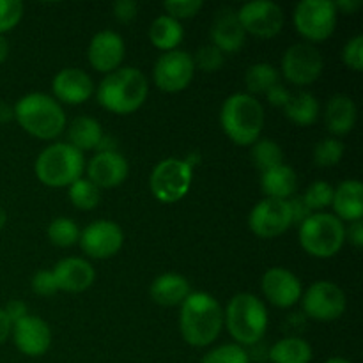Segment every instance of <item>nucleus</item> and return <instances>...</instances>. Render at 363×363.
<instances>
[{
	"label": "nucleus",
	"mask_w": 363,
	"mask_h": 363,
	"mask_svg": "<svg viewBox=\"0 0 363 363\" xmlns=\"http://www.w3.org/2000/svg\"><path fill=\"white\" fill-rule=\"evenodd\" d=\"M124 53H126L124 39L113 30H101L94 34L87 50L89 64L96 71L105 74L119 69L124 60Z\"/></svg>",
	"instance_id": "f3484780"
},
{
	"label": "nucleus",
	"mask_w": 363,
	"mask_h": 363,
	"mask_svg": "<svg viewBox=\"0 0 363 363\" xmlns=\"http://www.w3.org/2000/svg\"><path fill=\"white\" fill-rule=\"evenodd\" d=\"M344 156V144L335 137L318 142L314 147V163L318 167H335Z\"/></svg>",
	"instance_id": "e433bc0d"
},
{
	"label": "nucleus",
	"mask_w": 363,
	"mask_h": 363,
	"mask_svg": "<svg viewBox=\"0 0 363 363\" xmlns=\"http://www.w3.org/2000/svg\"><path fill=\"white\" fill-rule=\"evenodd\" d=\"M14 344L27 357H43L52 346V330L38 315H25L13 325Z\"/></svg>",
	"instance_id": "a211bd4d"
},
{
	"label": "nucleus",
	"mask_w": 363,
	"mask_h": 363,
	"mask_svg": "<svg viewBox=\"0 0 363 363\" xmlns=\"http://www.w3.org/2000/svg\"><path fill=\"white\" fill-rule=\"evenodd\" d=\"M14 119L28 135L41 140L57 138L66 128L62 105L45 92H30L16 101Z\"/></svg>",
	"instance_id": "7ed1b4c3"
},
{
	"label": "nucleus",
	"mask_w": 363,
	"mask_h": 363,
	"mask_svg": "<svg viewBox=\"0 0 363 363\" xmlns=\"http://www.w3.org/2000/svg\"><path fill=\"white\" fill-rule=\"evenodd\" d=\"M11 332H13V323L9 321V318L6 315L4 308H0V344H4L9 339Z\"/></svg>",
	"instance_id": "09e8293b"
},
{
	"label": "nucleus",
	"mask_w": 363,
	"mask_h": 363,
	"mask_svg": "<svg viewBox=\"0 0 363 363\" xmlns=\"http://www.w3.org/2000/svg\"><path fill=\"white\" fill-rule=\"evenodd\" d=\"M333 211L342 222L353 223L363 218V184L358 179H346L333 188Z\"/></svg>",
	"instance_id": "5701e85b"
},
{
	"label": "nucleus",
	"mask_w": 363,
	"mask_h": 363,
	"mask_svg": "<svg viewBox=\"0 0 363 363\" xmlns=\"http://www.w3.org/2000/svg\"><path fill=\"white\" fill-rule=\"evenodd\" d=\"M23 18V4L20 0H0V35L13 30Z\"/></svg>",
	"instance_id": "58836bf2"
},
{
	"label": "nucleus",
	"mask_w": 363,
	"mask_h": 363,
	"mask_svg": "<svg viewBox=\"0 0 363 363\" xmlns=\"http://www.w3.org/2000/svg\"><path fill=\"white\" fill-rule=\"evenodd\" d=\"M209 35H211V45L216 46L222 53L238 52L243 48L245 39H247V32L241 27L238 11L233 7H222L216 11Z\"/></svg>",
	"instance_id": "412c9836"
},
{
	"label": "nucleus",
	"mask_w": 363,
	"mask_h": 363,
	"mask_svg": "<svg viewBox=\"0 0 363 363\" xmlns=\"http://www.w3.org/2000/svg\"><path fill=\"white\" fill-rule=\"evenodd\" d=\"M147 78L138 67L131 66H121L108 73L96 89L99 105L119 116L137 112L147 99Z\"/></svg>",
	"instance_id": "f03ea898"
},
{
	"label": "nucleus",
	"mask_w": 363,
	"mask_h": 363,
	"mask_svg": "<svg viewBox=\"0 0 363 363\" xmlns=\"http://www.w3.org/2000/svg\"><path fill=\"white\" fill-rule=\"evenodd\" d=\"M202 6H204L202 0H167L163 2V9L169 13L170 18L177 21L197 16Z\"/></svg>",
	"instance_id": "ea45409f"
},
{
	"label": "nucleus",
	"mask_w": 363,
	"mask_h": 363,
	"mask_svg": "<svg viewBox=\"0 0 363 363\" xmlns=\"http://www.w3.org/2000/svg\"><path fill=\"white\" fill-rule=\"evenodd\" d=\"M103 128L94 117L80 116L69 124L67 128V138L73 147H77L78 151H92V149L98 147L99 140L103 137Z\"/></svg>",
	"instance_id": "cd10ccee"
},
{
	"label": "nucleus",
	"mask_w": 363,
	"mask_h": 363,
	"mask_svg": "<svg viewBox=\"0 0 363 363\" xmlns=\"http://www.w3.org/2000/svg\"><path fill=\"white\" fill-rule=\"evenodd\" d=\"M194 59V66L199 67V69L206 71V73H215L220 67L223 66L225 59H223V53L220 52L216 46L213 45H204L197 50Z\"/></svg>",
	"instance_id": "4c0bfd02"
},
{
	"label": "nucleus",
	"mask_w": 363,
	"mask_h": 363,
	"mask_svg": "<svg viewBox=\"0 0 363 363\" xmlns=\"http://www.w3.org/2000/svg\"><path fill=\"white\" fill-rule=\"evenodd\" d=\"M238 18L245 32L255 38L272 39L284 27V11L272 0H254L238 9Z\"/></svg>",
	"instance_id": "f8f14e48"
},
{
	"label": "nucleus",
	"mask_w": 363,
	"mask_h": 363,
	"mask_svg": "<svg viewBox=\"0 0 363 363\" xmlns=\"http://www.w3.org/2000/svg\"><path fill=\"white\" fill-rule=\"evenodd\" d=\"M190 293V282L183 275H177V273H163L158 279L152 280L151 289H149L152 301L163 305V307L181 305Z\"/></svg>",
	"instance_id": "393cba45"
},
{
	"label": "nucleus",
	"mask_w": 363,
	"mask_h": 363,
	"mask_svg": "<svg viewBox=\"0 0 363 363\" xmlns=\"http://www.w3.org/2000/svg\"><path fill=\"white\" fill-rule=\"evenodd\" d=\"M98 152H113L117 151V140L112 137V135H103L101 140H99L98 147H96Z\"/></svg>",
	"instance_id": "3c124183"
},
{
	"label": "nucleus",
	"mask_w": 363,
	"mask_h": 363,
	"mask_svg": "<svg viewBox=\"0 0 363 363\" xmlns=\"http://www.w3.org/2000/svg\"><path fill=\"white\" fill-rule=\"evenodd\" d=\"M27 311V303H23L21 300H11L9 303L4 307V312H6V315L9 318V321L13 323V325L20 321V319H23L25 315H28Z\"/></svg>",
	"instance_id": "49530a36"
},
{
	"label": "nucleus",
	"mask_w": 363,
	"mask_h": 363,
	"mask_svg": "<svg viewBox=\"0 0 363 363\" xmlns=\"http://www.w3.org/2000/svg\"><path fill=\"white\" fill-rule=\"evenodd\" d=\"M300 245L308 255L330 259L339 254L346 241V227L332 213H312L300 223Z\"/></svg>",
	"instance_id": "0eeeda50"
},
{
	"label": "nucleus",
	"mask_w": 363,
	"mask_h": 363,
	"mask_svg": "<svg viewBox=\"0 0 363 363\" xmlns=\"http://www.w3.org/2000/svg\"><path fill=\"white\" fill-rule=\"evenodd\" d=\"M85 170H87V179L101 190V188L121 186L130 174V165L119 151L96 152Z\"/></svg>",
	"instance_id": "aec40b11"
},
{
	"label": "nucleus",
	"mask_w": 363,
	"mask_h": 363,
	"mask_svg": "<svg viewBox=\"0 0 363 363\" xmlns=\"http://www.w3.org/2000/svg\"><path fill=\"white\" fill-rule=\"evenodd\" d=\"M223 328V311L218 301L208 293L188 294L181 303L179 330L186 344L206 347L215 342Z\"/></svg>",
	"instance_id": "f257e3e1"
},
{
	"label": "nucleus",
	"mask_w": 363,
	"mask_h": 363,
	"mask_svg": "<svg viewBox=\"0 0 363 363\" xmlns=\"http://www.w3.org/2000/svg\"><path fill=\"white\" fill-rule=\"evenodd\" d=\"M52 91L57 101L82 105L94 94V82L80 67H64L53 77Z\"/></svg>",
	"instance_id": "6ab92c4d"
},
{
	"label": "nucleus",
	"mask_w": 363,
	"mask_h": 363,
	"mask_svg": "<svg viewBox=\"0 0 363 363\" xmlns=\"http://www.w3.org/2000/svg\"><path fill=\"white\" fill-rule=\"evenodd\" d=\"M34 170L45 186L69 188L84 174V152L67 142H55L39 152Z\"/></svg>",
	"instance_id": "423d86ee"
},
{
	"label": "nucleus",
	"mask_w": 363,
	"mask_h": 363,
	"mask_svg": "<svg viewBox=\"0 0 363 363\" xmlns=\"http://www.w3.org/2000/svg\"><path fill=\"white\" fill-rule=\"evenodd\" d=\"M14 119V108L6 101H0V123H9Z\"/></svg>",
	"instance_id": "603ef678"
},
{
	"label": "nucleus",
	"mask_w": 363,
	"mask_h": 363,
	"mask_svg": "<svg viewBox=\"0 0 363 363\" xmlns=\"http://www.w3.org/2000/svg\"><path fill=\"white\" fill-rule=\"evenodd\" d=\"M46 234H48V240L52 245L60 248H69L80 240V227L77 225L74 220L60 216L50 223Z\"/></svg>",
	"instance_id": "72a5a7b5"
},
{
	"label": "nucleus",
	"mask_w": 363,
	"mask_h": 363,
	"mask_svg": "<svg viewBox=\"0 0 363 363\" xmlns=\"http://www.w3.org/2000/svg\"><path fill=\"white\" fill-rule=\"evenodd\" d=\"M303 202L312 213H321L328 206H332L333 201V186L328 181H314L301 195Z\"/></svg>",
	"instance_id": "f704fd0d"
},
{
	"label": "nucleus",
	"mask_w": 363,
	"mask_h": 363,
	"mask_svg": "<svg viewBox=\"0 0 363 363\" xmlns=\"http://www.w3.org/2000/svg\"><path fill=\"white\" fill-rule=\"evenodd\" d=\"M280 73L273 64L257 62L250 66L245 73V85L248 89V94H266L273 85L280 84Z\"/></svg>",
	"instance_id": "7c9ffc66"
},
{
	"label": "nucleus",
	"mask_w": 363,
	"mask_h": 363,
	"mask_svg": "<svg viewBox=\"0 0 363 363\" xmlns=\"http://www.w3.org/2000/svg\"><path fill=\"white\" fill-rule=\"evenodd\" d=\"M220 124L236 145H254L264 128V108L248 92H236L223 101Z\"/></svg>",
	"instance_id": "20e7f679"
},
{
	"label": "nucleus",
	"mask_w": 363,
	"mask_h": 363,
	"mask_svg": "<svg viewBox=\"0 0 363 363\" xmlns=\"http://www.w3.org/2000/svg\"><path fill=\"white\" fill-rule=\"evenodd\" d=\"M337 11H342L346 14H353L354 11H358L362 7V0H337L333 2Z\"/></svg>",
	"instance_id": "8fccbe9b"
},
{
	"label": "nucleus",
	"mask_w": 363,
	"mask_h": 363,
	"mask_svg": "<svg viewBox=\"0 0 363 363\" xmlns=\"http://www.w3.org/2000/svg\"><path fill=\"white\" fill-rule=\"evenodd\" d=\"M69 201L77 209L91 211V209L98 208L99 201H101V190L87 177H80L69 186Z\"/></svg>",
	"instance_id": "2f4dec72"
},
{
	"label": "nucleus",
	"mask_w": 363,
	"mask_h": 363,
	"mask_svg": "<svg viewBox=\"0 0 363 363\" xmlns=\"http://www.w3.org/2000/svg\"><path fill=\"white\" fill-rule=\"evenodd\" d=\"M357 123V105L346 94H335L330 98L325 110V124L335 137L347 135Z\"/></svg>",
	"instance_id": "b1692460"
},
{
	"label": "nucleus",
	"mask_w": 363,
	"mask_h": 363,
	"mask_svg": "<svg viewBox=\"0 0 363 363\" xmlns=\"http://www.w3.org/2000/svg\"><path fill=\"white\" fill-rule=\"evenodd\" d=\"M325 363H351L350 360H346V358H339V357H335V358H330V360H326Z\"/></svg>",
	"instance_id": "6e6d98bb"
},
{
	"label": "nucleus",
	"mask_w": 363,
	"mask_h": 363,
	"mask_svg": "<svg viewBox=\"0 0 363 363\" xmlns=\"http://www.w3.org/2000/svg\"><path fill=\"white\" fill-rule=\"evenodd\" d=\"M223 325L240 346H254L262 340L268 330V311L261 298L240 293L230 298L223 311Z\"/></svg>",
	"instance_id": "39448f33"
},
{
	"label": "nucleus",
	"mask_w": 363,
	"mask_h": 363,
	"mask_svg": "<svg viewBox=\"0 0 363 363\" xmlns=\"http://www.w3.org/2000/svg\"><path fill=\"white\" fill-rule=\"evenodd\" d=\"M293 225L287 201L279 199H262L254 206L248 216V227L259 238H277Z\"/></svg>",
	"instance_id": "2eb2a0df"
},
{
	"label": "nucleus",
	"mask_w": 363,
	"mask_h": 363,
	"mask_svg": "<svg viewBox=\"0 0 363 363\" xmlns=\"http://www.w3.org/2000/svg\"><path fill=\"white\" fill-rule=\"evenodd\" d=\"M82 250L92 259L113 257L123 248V229L112 220H96L80 233Z\"/></svg>",
	"instance_id": "4468645a"
},
{
	"label": "nucleus",
	"mask_w": 363,
	"mask_h": 363,
	"mask_svg": "<svg viewBox=\"0 0 363 363\" xmlns=\"http://www.w3.org/2000/svg\"><path fill=\"white\" fill-rule=\"evenodd\" d=\"M342 60L350 69L362 71L363 69V35H354L344 45Z\"/></svg>",
	"instance_id": "a19ab883"
},
{
	"label": "nucleus",
	"mask_w": 363,
	"mask_h": 363,
	"mask_svg": "<svg viewBox=\"0 0 363 363\" xmlns=\"http://www.w3.org/2000/svg\"><path fill=\"white\" fill-rule=\"evenodd\" d=\"M301 305L308 318L315 321H335L346 311V294L330 280H319L301 294Z\"/></svg>",
	"instance_id": "9b49d317"
},
{
	"label": "nucleus",
	"mask_w": 363,
	"mask_h": 363,
	"mask_svg": "<svg viewBox=\"0 0 363 363\" xmlns=\"http://www.w3.org/2000/svg\"><path fill=\"white\" fill-rule=\"evenodd\" d=\"M59 291L66 293H82L89 289L96 280V272L89 261L82 257H66L52 269Z\"/></svg>",
	"instance_id": "4be33fe9"
},
{
	"label": "nucleus",
	"mask_w": 363,
	"mask_h": 363,
	"mask_svg": "<svg viewBox=\"0 0 363 363\" xmlns=\"http://www.w3.org/2000/svg\"><path fill=\"white\" fill-rule=\"evenodd\" d=\"M194 181V167L186 160L167 158L152 169L149 188L163 204H174L190 191Z\"/></svg>",
	"instance_id": "6e6552de"
},
{
	"label": "nucleus",
	"mask_w": 363,
	"mask_h": 363,
	"mask_svg": "<svg viewBox=\"0 0 363 363\" xmlns=\"http://www.w3.org/2000/svg\"><path fill=\"white\" fill-rule=\"evenodd\" d=\"M266 98H268L269 105L284 108V106L287 105V101H289L291 92L287 91L282 84H277V85H273L268 92H266Z\"/></svg>",
	"instance_id": "a18cd8bd"
},
{
	"label": "nucleus",
	"mask_w": 363,
	"mask_h": 363,
	"mask_svg": "<svg viewBox=\"0 0 363 363\" xmlns=\"http://www.w3.org/2000/svg\"><path fill=\"white\" fill-rule=\"evenodd\" d=\"M298 188V176L293 167L277 165L261 174V190L266 199L289 201Z\"/></svg>",
	"instance_id": "a878e982"
},
{
	"label": "nucleus",
	"mask_w": 363,
	"mask_h": 363,
	"mask_svg": "<svg viewBox=\"0 0 363 363\" xmlns=\"http://www.w3.org/2000/svg\"><path fill=\"white\" fill-rule=\"evenodd\" d=\"M195 74L194 59L184 50L167 52L156 60L152 78L160 91L179 92L191 84Z\"/></svg>",
	"instance_id": "ddd939ff"
},
{
	"label": "nucleus",
	"mask_w": 363,
	"mask_h": 363,
	"mask_svg": "<svg viewBox=\"0 0 363 363\" xmlns=\"http://www.w3.org/2000/svg\"><path fill=\"white\" fill-rule=\"evenodd\" d=\"M261 289L264 293L266 300L279 308H289L301 300V282L293 272L287 268H269L262 275Z\"/></svg>",
	"instance_id": "dca6fc26"
},
{
	"label": "nucleus",
	"mask_w": 363,
	"mask_h": 363,
	"mask_svg": "<svg viewBox=\"0 0 363 363\" xmlns=\"http://www.w3.org/2000/svg\"><path fill=\"white\" fill-rule=\"evenodd\" d=\"M201 363H250V357L240 344H222V346L208 351L202 357Z\"/></svg>",
	"instance_id": "c9c22d12"
},
{
	"label": "nucleus",
	"mask_w": 363,
	"mask_h": 363,
	"mask_svg": "<svg viewBox=\"0 0 363 363\" xmlns=\"http://www.w3.org/2000/svg\"><path fill=\"white\" fill-rule=\"evenodd\" d=\"M6 220H7L6 211H4V208H2V206H0V230H2L4 225H6Z\"/></svg>",
	"instance_id": "5fc2aeb1"
},
{
	"label": "nucleus",
	"mask_w": 363,
	"mask_h": 363,
	"mask_svg": "<svg viewBox=\"0 0 363 363\" xmlns=\"http://www.w3.org/2000/svg\"><path fill=\"white\" fill-rule=\"evenodd\" d=\"M287 204H289L291 220H293V223H298V225H300L301 222H305V220L312 215V211L307 208L303 199L298 197V195H293V197L287 201Z\"/></svg>",
	"instance_id": "c03bdc74"
},
{
	"label": "nucleus",
	"mask_w": 363,
	"mask_h": 363,
	"mask_svg": "<svg viewBox=\"0 0 363 363\" xmlns=\"http://www.w3.org/2000/svg\"><path fill=\"white\" fill-rule=\"evenodd\" d=\"M7 55H9V41L6 39V35H0V64L6 62Z\"/></svg>",
	"instance_id": "864d4df0"
},
{
	"label": "nucleus",
	"mask_w": 363,
	"mask_h": 363,
	"mask_svg": "<svg viewBox=\"0 0 363 363\" xmlns=\"http://www.w3.org/2000/svg\"><path fill=\"white\" fill-rule=\"evenodd\" d=\"M137 13L138 6L133 0H117L113 4V16H116V20L119 23H130V21H133L137 18Z\"/></svg>",
	"instance_id": "37998d69"
},
{
	"label": "nucleus",
	"mask_w": 363,
	"mask_h": 363,
	"mask_svg": "<svg viewBox=\"0 0 363 363\" xmlns=\"http://www.w3.org/2000/svg\"><path fill=\"white\" fill-rule=\"evenodd\" d=\"M32 291L39 296H53V294L59 293V287H57V280L53 277L52 269H39L38 273H34L32 277Z\"/></svg>",
	"instance_id": "79ce46f5"
},
{
	"label": "nucleus",
	"mask_w": 363,
	"mask_h": 363,
	"mask_svg": "<svg viewBox=\"0 0 363 363\" xmlns=\"http://www.w3.org/2000/svg\"><path fill=\"white\" fill-rule=\"evenodd\" d=\"M184 38V28L181 21L174 20L169 14H162L156 18L149 27V39L158 50H163V53L177 50Z\"/></svg>",
	"instance_id": "bb28decb"
},
{
	"label": "nucleus",
	"mask_w": 363,
	"mask_h": 363,
	"mask_svg": "<svg viewBox=\"0 0 363 363\" xmlns=\"http://www.w3.org/2000/svg\"><path fill=\"white\" fill-rule=\"evenodd\" d=\"M284 113L291 123L298 126H312L319 119V101L307 91L294 92L284 106Z\"/></svg>",
	"instance_id": "c85d7f7f"
},
{
	"label": "nucleus",
	"mask_w": 363,
	"mask_h": 363,
	"mask_svg": "<svg viewBox=\"0 0 363 363\" xmlns=\"http://www.w3.org/2000/svg\"><path fill=\"white\" fill-rule=\"evenodd\" d=\"M325 60L321 52L311 43H296L289 46L282 57V74L293 85H311L321 77Z\"/></svg>",
	"instance_id": "9d476101"
},
{
	"label": "nucleus",
	"mask_w": 363,
	"mask_h": 363,
	"mask_svg": "<svg viewBox=\"0 0 363 363\" xmlns=\"http://www.w3.org/2000/svg\"><path fill=\"white\" fill-rule=\"evenodd\" d=\"M346 238L350 240L351 245H354L357 248L363 247V222H353L350 225V229H346Z\"/></svg>",
	"instance_id": "de8ad7c7"
},
{
	"label": "nucleus",
	"mask_w": 363,
	"mask_h": 363,
	"mask_svg": "<svg viewBox=\"0 0 363 363\" xmlns=\"http://www.w3.org/2000/svg\"><path fill=\"white\" fill-rule=\"evenodd\" d=\"M268 354L272 363H311L312 347L300 337H286L273 344Z\"/></svg>",
	"instance_id": "c756f323"
},
{
	"label": "nucleus",
	"mask_w": 363,
	"mask_h": 363,
	"mask_svg": "<svg viewBox=\"0 0 363 363\" xmlns=\"http://www.w3.org/2000/svg\"><path fill=\"white\" fill-rule=\"evenodd\" d=\"M252 160L254 165L257 167L261 172L273 169L277 165L284 163V151L275 140L272 138H259L254 145H252Z\"/></svg>",
	"instance_id": "473e14b6"
},
{
	"label": "nucleus",
	"mask_w": 363,
	"mask_h": 363,
	"mask_svg": "<svg viewBox=\"0 0 363 363\" xmlns=\"http://www.w3.org/2000/svg\"><path fill=\"white\" fill-rule=\"evenodd\" d=\"M293 18L298 34L311 45L326 41L337 27V9L332 0H301Z\"/></svg>",
	"instance_id": "1a4fd4ad"
}]
</instances>
